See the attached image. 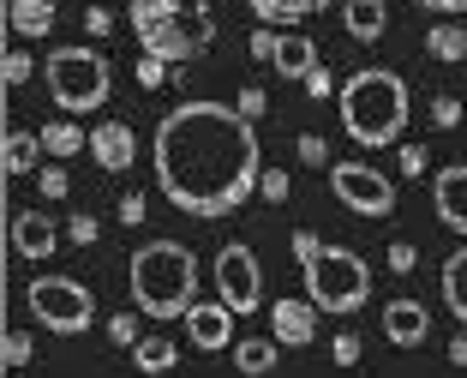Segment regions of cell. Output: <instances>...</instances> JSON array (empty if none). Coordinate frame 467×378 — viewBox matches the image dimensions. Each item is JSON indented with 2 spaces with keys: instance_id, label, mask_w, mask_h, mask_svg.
Returning a JSON list of instances; mask_svg holds the SVG:
<instances>
[{
  "instance_id": "6da1fadb",
  "label": "cell",
  "mask_w": 467,
  "mask_h": 378,
  "mask_svg": "<svg viewBox=\"0 0 467 378\" xmlns=\"http://www.w3.org/2000/svg\"><path fill=\"white\" fill-rule=\"evenodd\" d=\"M156 181L186 216H228L264 181L258 126L228 102H180L156 126Z\"/></svg>"
},
{
  "instance_id": "7a4b0ae2",
  "label": "cell",
  "mask_w": 467,
  "mask_h": 378,
  "mask_svg": "<svg viewBox=\"0 0 467 378\" xmlns=\"http://www.w3.org/2000/svg\"><path fill=\"white\" fill-rule=\"evenodd\" d=\"M126 282H132V307L144 312V319H156V324L186 319L192 289H198V258L180 247V240H150V247L132 252Z\"/></svg>"
},
{
  "instance_id": "3957f363",
  "label": "cell",
  "mask_w": 467,
  "mask_h": 378,
  "mask_svg": "<svg viewBox=\"0 0 467 378\" xmlns=\"http://www.w3.org/2000/svg\"><path fill=\"white\" fill-rule=\"evenodd\" d=\"M336 102H342V126H348L354 144H396L401 132H408V114H413L408 84H401V72H389V67L354 72Z\"/></svg>"
},
{
  "instance_id": "277c9868",
  "label": "cell",
  "mask_w": 467,
  "mask_h": 378,
  "mask_svg": "<svg viewBox=\"0 0 467 378\" xmlns=\"http://www.w3.org/2000/svg\"><path fill=\"white\" fill-rule=\"evenodd\" d=\"M132 37L144 42V55L192 60L216 42V18L204 0H132Z\"/></svg>"
},
{
  "instance_id": "5b68a950",
  "label": "cell",
  "mask_w": 467,
  "mask_h": 378,
  "mask_svg": "<svg viewBox=\"0 0 467 378\" xmlns=\"http://www.w3.org/2000/svg\"><path fill=\"white\" fill-rule=\"evenodd\" d=\"M300 270H306V294L317 300V312H336V319H348V312L366 307L371 270H366V258H359V252L324 247V240H317L312 258H300Z\"/></svg>"
},
{
  "instance_id": "8992f818",
  "label": "cell",
  "mask_w": 467,
  "mask_h": 378,
  "mask_svg": "<svg viewBox=\"0 0 467 378\" xmlns=\"http://www.w3.org/2000/svg\"><path fill=\"white\" fill-rule=\"evenodd\" d=\"M42 79H48V97H55L67 114L102 109L109 90H114V67L97 55V48H55L48 67H42Z\"/></svg>"
},
{
  "instance_id": "52a82bcc",
  "label": "cell",
  "mask_w": 467,
  "mask_h": 378,
  "mask_svg": "<svg viewBox=\"0 0 467 378\" xmlns=\"http://www.w3.org/2000/svg\"><path fill=\"white\" fill-rule=\"evenodd\" d=\"M25 300H30V319L55 336H78L97 319V300H90V289L78 277H36L25 289Z\"/></svg>"
},
{
  "instance_id": "ba28073f",
  "label": "cell",
  "mask_w": 467,
  "mask_h": 378,
  "mask_svg": "<svg viewBox=\"0 0 467 378\" xmlns=\"http://www.w3.org/2000/svg\"><path fill=\"white\" fill-rule=\"evenodd\" d=\"M330 193L342 198L354 216H389L396 210V181L366 163H330Z\"/></svg>"
},
{
  "instance_id": "9c48e42d",
  "label": "cell",
  "mask_w": 467,
  "mask_h": 378,
  "mask_svg": "<svg viewBox=\"0 0 467 378\" xmlns=\"http://www.w3.org/2000/svg\"><path fill=\"white\" fill-rule=\"evenodd\" d=\"M216 294L228 300L234 312H258V300H264V265H258V252L240 247V240H228V247L216 252Z\"/></svg>"
},
{
  "instance_id": "30bf717a",
  "label": "cell",
  "mask_w": 467,
  "mask_h": 378,
  "mask_svg": "<svg viewBox=\"0 0 467 378\" xmlns=\"http://www.w3.org/2000/svg\"><path fill=\"white\" fill-rule=\"evenodd\" d=\"M234 319H240V312H234L222 294L216 300H192V307H186V336H192L204 354H222V349H234Z\"/></svg>"
},
{
  "instance_id": "8fae6325",
  "label": "cell",
  "mask_w": 467,
  "mask_h": 378,
  "mask_svg": "<svg viewBox=\"0 0 467 378\" xmlns=\"http://www.w3.org/2000/svg\"><path fill=\"white\" fill-rule=\"evenodd\" d=\"M270 336L282 342V349H306L317 336V300L306 294V300H275L270 307Z\"/></svg>"
},
{
  "instance_id": "7c38bea8",
  "label": "cell",
  "mask_w": 467,
  "mask_h": 378,
  "mask_svg": "<svg viewBox=\"0 0 467 378\" xmlns=\"http://www.w3.org/2000/svg\"><path fill=\"white\" fill-rule=\"evenodd\" d=\"M431 210H438V223L450 235H467V163L443 168L438 181H431Z\"/></svg>"
},
{
  "instance_id": "4fadbf2b",
  "label": "cell",
  "mask_w": 467,
  "mask_h": 378,
  "mask_svg": "<svg viewBox=\"0 0 467 378\" xmlns=\"http://www.w3.org/2000/svg\"><path fill=\"white\" fill-rule=\"evenodd\" d=\"M384 336L396 342V349H420L431 336V312L420 307V300H389L384 307Z\"/></svg>"
},
{
  "instance_id": "5bb4252c",
  "label": "cell",
  "mask_w": 467,
  "mask_h": 378,
  "mask_svg": "<svg viewBox=\"0 0 467 378\" xmlns=\"http://www.w3.org/2000/svg\"><path fill=\"white\" fill-rule=\"evenodd\" d=\"M90 156H97L102 168H109V174H126V168H132V126L126 121H109V126H97V132H90Z\"/></svg>"
},
{
  "instance_id": "9a60e30c",
  "label": "cell",
  "mask_w": 467,
  "mask_h": 378,
  "mask_svg": "<svg viewBox=\"0 0 467 378\" xmlns=\"http://www.w3.org/2000/svg\"><path fill=\"white\" fill-rule=\"evenodd\" d=\"M13 247L25 252V258H48V252L60 247V228L48 223V216H36V210H25V216H13Z\"/></svg>"
},
{
  "instance_id": "2e32d148",
  "label": "cell",
  "mask_w": 467,
  "mask_h": 378,
  "mask_svg": "<svg viewBox=\"0 0 467 378\" xmlns=\"http://www.w3.org/2000/svg\"><path fill=\"white\" fill-rule=\"evenodd\" d=\"M342 30L354 42H378L389 30V13H384V0H342Z\"/></svg>"
},
{
  "instance_id": "e0dca14e",
  "label": "cell",
  "mask_w": 467,
  "mask_h": 378,
  "mask_svg": "<svg viewBox=\"0 0 467 378\" xmlns=\"http://www.w3.org/2000/svg\"><path fill=\"white\" fill-rule=\"evenodd\" d=\"M270 67L282 72V79H312V72H317V42L312 37H282Z\"/></svg>"
},
{
  "instance_id": "ac0fdd59",
  "label": "cell",
  "mask_w": 467,
  "mask_h": 378,
  "mask_svg": "<svg viewBox=\"0 0 467 378\" xmlns=\"http://www.w3.org/2000/svg\"><path fill=\"white\" fill-rule=\"evenodd\" d=\"M6 18H13L18 37H48L55 30V0H13Z\"/></svg>"
},
{
  "instance_id": "d6986e66",
  "label": "cell",
  "mask_w": 467,
  "mask_h": 378,
  "mask_svg": "<svg viewBox=\"0 0 467 378\" xmlns=\"http://www.w3.org/2000/svg\"><path fill=\"white\" fill-rule=\"evenodd\" d=\"M36 151H42V132H6V151H0V163H6V174H30V168H36Z\"/></svg>"
},
{
  "instance_id": "ffe728a7",
  "label": "cell",
  "mask_w": 467,
  "mask_h": 378,
  "mask_svg": "<svg viewBox=\"0 0 467 378\" xmlns=\"http://www.w3.org/2000/svg\"><path fill=\"white\" fill-rule=\"evenodd\" d=\"M275 336H246V342H234V366L240 373H275Z\"/></svg>"
},
{
  "instance_id": "44dd1931",
  "label": "cell",
  "mask_w": 467,
  "mask_h": 378,
  "mask_svg": "<svg viewBox=\"0 0 467 378\" xmlns=\"http://www.w3.org/2000/svg\"><path fill=\"white\" fill-rule=\"evenodd\" d=\"M443 300H450V312L467 324V247L443 258Z\"/></svg>"
},
{
  "instance_id": "7402d4cb",
  "label": "cell",
  "mask_w": 467,
  "mask_h": 378,
  "mask_svg": "<svg viewBox=\"0 0 467 378\" xmlns=\"http://www.w3.org/2000/svg\"><path fill=\"white\" fill-rule=\"evenodd\" d=\"M132 361H138V373H174L180 366V349L168 342V336H144L132 349Z\"/></svg>"
},
{
  "instance_id": "603a6c76",
  "label": "cell",
  "mask_w": 467,
  "mask_h": 378,
  "mask_svg": "<svg viewBox=\"0 0 467 378\" xmlns=\"http://www.w3.org/2000/svg\"><path fill=\"white\" fill-rule=\"evenodd\" d=\"M84 144H90V139H84V132H78L72 121H55V126H42V151L55 156V163H72V156H78Z\"/></svg>"
},
{
  "instance_id": "cb8c5ba5",
  "label": "cell",
  "mask_w": 467,
  "mask_h": 378,
  "mask_svg": "<svg viewBox=\"0 0 467 378\" xmlns=\"http://www.w3.org/2000/svg\"><path fill=\"white\" fill-rule=\"evenodd\" d=\"M317 6H330V0H252V13H258L264 25H294V18L317 13Z\"/></svg>"
},
{
  "instance_id": "d4e9b609",
  "label": "cell",
  "mask_w": 467,
  "mask_h": 378,
  "mask_svg": "<svg viewBox=\"0 0 467 378\" xmlns=\"http://www.w3.org/2000/svg\"><path fill=\"white\" fill-rule=\"evenodd\" d=\"M426 55L431 60H450V67H455V60H467V30L462 25H438L426 37Z\"/></svg>"
},
{
  "instance_id": "484cf974",
  "label": "cell",
  "mask_w": 467,
  "mask_h": 378,
  "mask_svg": "<svg viewBox=\"0 0 467 378\" xmlns=\"http://www.w3.org/2000/svg\"><path fill=\"white\" fill-rule=\"evenodd\" d=\"M109 342L114 349H138V342H144V336H138V312H114L109 319Z\"/></svg>"
},
{
  "instance_id": "4316f807",
  "label": "cell",
  "mask_w": 467,
  "mask_h": 378,
  "mask_svg": "<svg viewBox=\"0 0 467 378\" xmlns=\"http://www.w3.org/2000/svg\"><path fill=\"white\" fill-rule=\"evenodd\" d=\"M264 198H270V205H288V198H294V181H288V174H282V168H264Z\"/></svg>"
},
{
  "instance_id": "83f0119b",
  "label": "cell",
  "mask_w": 467,
  "mask_h": 378,
  "mask_svg": "<svg viewBox=\"0 0 467 378\" xmlns=\"http://www.w3.org/2000/svg\"><path fill=\"white\" fill-rule=\"evenodd\" d=\"M0 361H6V373H18V366L30 361V336L13 331V336H6V349H0Z\"/></svg>"
},
{
  "instance_id": "f1b7e54d",
  "label": "cell",
  "mask_w": 467,
  "mask_h": 378,
  "mask_svg": "<svg viewBox=\"0 0 467 378\" xmlns=\"http://www.w3.org/2000/svg\"><path fill=\"white\" fill-rule=\"evenodd\" d=\"M67 235H72V247H90V240H97V216H90V210H78V216L67 223Z\"/></svg>"
},
{
  "instance_id": "f546056e",
  "label": "cell",
  "mask_w": 467,
  "mask_h": 378,
  "mask_svg": "<svg viewBox=\"0 0 467 378\" xmlns=\"http://www.w3.org/2000/svg\"><path fill=\"white\" fill-rule=\"evenodd\" d=\"M413 265H420V252H413L408 240H389V270H396V277H408Z\"/></svg>"
},
{
  "instance_id": "4dcf8cb0",
  "label": "cell",
  "mask_w": 467,
  "mask_h": 378,
  "mask_svg": "<svg viewBox=\"0 0 467 378\" xmlns=\"http://www.w3.org/2000/svg\"><path fill=\"white\" fill-rule=\"evenodd\" d=\"M162 72H168L162 55H144V60H138V84H144V90H156V84H162Z\"/></svg>"
},
{
  "instance_id": "1f68e13d",
  "label": "cell",
  "mask_w": 467,
  "mask_h": 378,
  "mask_svg": "<svg viewBox=\"0 0 467 378\" xmlns=\"http://www.w3.org/2000/svg\"><path fill=\"white\" fill-rule=\"evenodd\" d=\"M300 163H306V168H317V163H330V144L317 139V132H306V139H300Z\"/></svg>"
},
{
  "instance_id": "d6a6232c",
  "label": "cell",
  "mask_w": 467,
  "mask_h": 378,
  "mask_svg": "<svg viewBox=\"0 0 467 378\" xmlns=\"http://www.w3.org/2000/svg\"><path fill=\"white\" fill-rule=\"evenodd\" d=\"M431 121H438V126H462V102H455V97H438V102H431Z\"/></svg>"
},
{
  "instance_id": "836d02e7",
  "label": "cell",
  "mask_w": 467,
  "mask_h": 378,
  "mask_svg": "<svg viewBox=\"0 0 467 378\" xmlns=\"http://www.w3.org/2000/svg\"><path fill=\"white\" fill-rule=\"evenodd\" d=\"M25 79H30V55H25V48H13V55H6V84L18 90Z\"/></svg>"
},
{
  "instance_id": "e575fe53",
  "label": "cell",
  "mask_w": 467,
  "mask_h": 378,
  "mask_svg": "<svg viewBox=\"0 0 467 378\" xmlns=\"http://www.w3.org/2000/svg\"><path fill=\"white\" fill-rule=\"evenodd\" d=\"M42 198H67V168H42Z\"/></svg>"
},
{
  "instance_id": "d590c367",
  "label": "cell",
  "mask_w": 467,
  "mask_h": 378,
  "mask_svg": "<svg viewBox=\"0 0 467 378\" xmlns=\"http://www.w3.org/2000/svg\"><path fill=\"white\" fill-rule=\"evenodd\" d=\"M234 109L246 114V121H264V109H270V102H264V90H240V102H234Z\"/></svg>"
},
{
  "instance_id": "8d00e7d4",
  "label": "cell",
  "mask_w": 467,
  "mask_h": 378,
  "mask_svg": "<svg viewBox=\"0 0 467 378\" xmlns=\"http://www.w3.org/2000/svg\"><path fill=\"white\" fill-rule=\"evenodd\" d=\"M401 151V174H426V151L420 144H396Z\"/></svg>"
},
{
  "instance_id": "74e56055",
  "label": "cell",
  "mask_w": 467,
  "mask_h": 378,
  "mask_svg": "<svg viewBox=\"0 0 467 378\" xmlns=\"http://www.w3.org/2000/svg\"><path fill=\"white\" fill-rule=\"evenodd\" d=\"M84 30H90V37H109V30H114L109 6H90V13H84Z\"/></svg>"
},
{
  "instance_id": "f35d334b",
  "label": "cell",
  "mask_w": 467,
  "mask_h": 378,
  "mask_svg": "<svg viewBox=\"0 0 467 378\" xmlns=\"http://www.w3.org/2000/svg\"><path fill=\"white\" fill-rule=\"evenodd\" d=\"M120 223H126V228L144 223V198H138V193H126V198H120Z\"/></svg>"
},
{
  "instance_id": "ab89813d",
  "label": "cell",
  "mask_w": 467,
  "mask_h": 378,
  "mask_svg": "<svg viewBox=\"0 0 467 378\" xmlns=\"http://www.w3.org/2000/svg\"><path fill=\"white\" fill-rule=\"evenodd\" d=\"M330 354H336V366H354V361H359V336H336Z\"/></svg>"
},
{
  "instance_id": "60d3db41",
  "label": "cell",
  "mask_w": 467,
  "mask_h": 378,
  "mask_svg": "<svg viewBox=\"0 0 467 378\" xmlns=\"http://www.w3.org/2000/svg\"><path fill=\"white\" fill-rule=\"evenodd\" d=\"M275 42H282V37H270V30H252V55H258V60H275Z\"/></svg>"
},
{
  "instance_id": "b9f144b4",
  "label": "cell",
  "mask_w": 467,
  "mask_h": 378,
  "mask_svg": "<svg viewBox=\"0 0 467 378\" xmlns=\"http://www.w3.org/2000/svg\"><path fill=\"white\" fill-rule=\"evenodd\" d=\"M413 6H426V13H450V18L467 13V0H413Z\"/></svg>"
},
{
  "instance_id": "7bdbcfd3",
  "label": "cell",
  "mask_w": 467,
  "mask_h": 378,
  "mask_svg": "<svg viewBox=\"0 0 467 378\" xmlns=\"http://www.w3.org/2000/svg\"><path fill=\"white\" fill-rule=\"evenodd\" d=\"M306 90H312V97H330V90H336V79H330V72H324V67H317L312 79H306Z\"/></svg>"
},
{
  "instance_id": "ee69618b",
  "label": "cell",
  "mask_w": 467,
  "mask_h": 378,
  "mask_svg": "<svg viewBox=\"0 0 467 378\" xmlns=\"http://www.w3.org/2000/svg\"><path fill=\"white\" fill-rule=\"evenodd\" d=\"M450 361H455V366H467V336H455V342H450Z\"/></svg>"
}]
</instances>
